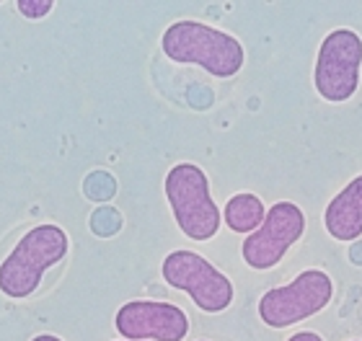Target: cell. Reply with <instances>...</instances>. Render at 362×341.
<instances>
[{
	"label": "cell",
	"instance_id": "obj_1",
	"mask_svg": "<svg viewBox=\"0 0 362 341\" xmlns=\"http://www.w3.org/2000/svg\"><path fill=\"white\" fill-rule=\"evenodd\" d=\"M70 238L60 225L29 227L0 258V292L8 300H29L42 289L47 272L68 258Z\"/></svg>",
	"mask_w": 362,
	"mask_h": 341
},
{
	"label": "cell",
	"instance_id": "obj_2",
	"mask_svg": "<svg viewBox=\"0 0 362 341\" xmlns=\"http://www.w3.org/2000/svg\"><path fill=\"white\" fill-rule=\"evenodd\" d=\"M160 49L179 65H197L212 78H233L246 65L243 44L233 34L202 21H174L160 37Z\"/></svg>",
	"mask_w": 362,
	"mask_h": 341
},
{
	"label": "cell",
	"instance_id": "obj_3",
	"mask_svg": "<svg viewBox=\"0 0 362 341\" xmlns=\"http://www.w3.org/2000/svg\"><path fill=\"white\" fill-rule=\"evenodd\" d=\"M179 230L192 241H212L220 230L223 215L210 197V179L194 163H179L166 174L163 184Z\"/></svg>",
	"mask_w": 362,
	"mask_h": 341
},
{
	"label": "cell",
	"instance_id": "obj_4",
	"mask_svg": "<svg viewBox=\"0 0 362 341\" xmlns=\"http://www.w3.org/2000/svg\"><path fill=\"white\" fill-rule=\"evenodd\" d=\"M160 277L168 287L187 292L202 313L215 316L228 311L233 303V282L197 251H171L160 264Z\"/></svg>",
	"mask_w": 362,
	"mask_h": 341
},
{
	"label": "cell",
	"instance_id": "obj_5",
	"mask_svg": "<svg viewBox=\"0 0 362 341\" xmlns=\"http://www.w3.org/2000/svg\"><path fill=\"white\" fill-rule=\"evenodd\" d=\"M334 282L321 269H305L285 287L267 289L259 300V318L269 328H287L316 316L332 303Z\"/></svg>",
	"mask_w": 362,
	"mask_h": 341
},
{
	"label": "cell",
	"instance_id": "obj_6",
	"mask_svg": "<svg viewBox=\"0 0 362 341\" xmlns=\"http://www.w3.org/2000/svg\"><path fill=\"white\" fill-rule=\"evenodd\" d=\"M362 65V39L355 29L329 31L318 47L313 83L321 99L341 104L357 93Z\"/></svg>",
	"mask_w": 362,
	"mask_h": 341
},
{
	"label": "cell",
	"instance_id": "obj_7",
	"mask_svg": "<svg viewBox=\"0 0 362 341\" xmlns=\"http://www.w3.org/2000/svg\"><path fill=\"white\" fill-rule=\"evenodd\" d=\"M305 233V215L293 202H277L267 210L264 222L246 235L241 243L243 261L257 269H274L285 258V253L300 241Z\"/></svg>",
	"mask_w": 362,
	"mask_h": 341
},
{
	"label": "cell",
	"instance_id": "obj_8",
	"mask_svg": "<svg viewBox=\"0 0 362 341\" xmlns=\"http://www.w3.org/2000/svg\"><path fill=\"white\" fill-rule=\"evenodd\" d=\"M114 326L127 341H184L189 316L174 303L127 300L114 316Z\"/></svg>",
	"mask_w": 362,
	"mask_h": 341
},
{
	"label": "cell",
	"instance_id": "obj_9",
	"mask_svg": "<svg viewBox=\"0 0 362 341\" xmlns=\"http://www.w3.org/2000/svg\"><path fill=\"white\" fill-rule=\"evenodd\" d=\"M324 227L334 241L352 243L362 235V174L326 205Z\"/></svg>",
	"mask_w": 362,
	"mask_h": 341
},
{
	"label": "cell",
	"instance_id": "obj_10",
	"mask_svg": "<svg viewBox=\"0 0 362 341\" xmlns=\"http://www.w3.org/2000/svg\"><path fill=\"white\" fill-rule=\"evenodd\" d=\"M264 202L257 194H251V191L233 194L226 202V210H223V222L238 235H251L264 222Z\"/></svg>",
	"mask_w": 362,
	"mask_h": 341
},
{
	"label": "cell",
	"instance_id": "obj_11",
	"mask_svg": "<svg viewBox=\"0 0 362 341\" xmlns=\"http://www.w3.org/2000/svg\"><path fill=\"white\" fill-rule=\"evenodd\" d=\"M16 8H18V13L26 16V18H45L54 8V3L52 0H18Z\"/></svg>",
	"mask_w": 362,
	"mask_h": 341
},
{
	"label": "cell",
	"instance_id": "obj_12",
	"mask_svg": "<svg viewBox=\"0 0 362 341\" xmlns=\"http://www.w3.org/2000/svg\"><path fill=\"white\" fill-rule=\"evenodd\" d=\"M287 341H324V339L316 331H298V334H293Z\"/></svg>",
	"mask_w": 362,
	"mask_h": 341
},
{
	"label": "cell",
	"instance_id": "obj_13",
	"mask_svg": "<svg viewBox=\"0 0 362 341\" xmlns=\"http://www.w3.org/2000/svg\"><path fill=\"white\" fill-rule=\"evenodd\" d=\"M31 341H62L60 336H54V334H37Z\"/></svg>",
	"mask_w": 362,
	"mask_h": 341
},
{
	"label": "cell",
	"instance_id": "obj_14",
	"mask_svg": "<svg viewBox=\"0 0 362 341\" xmlns=\"http://www.w3.org/2000/svg\"><path fill=\"white\" fill-rule=\"evenodd\" d=\"M199 341H207V339H199Z\"/></svg>",
	"mask_w": 362,
	"mask_h": 341
},
{
	"label": "cell",
	"instance_id": "obj_15",
	"mask_svg": "<svg viewBox=\"0 0 362 341\" xmlns=\"http://www.w3.org/2000/svg\"><path fill=\"white\" fill-rule=\"evenodd\" d=\"M352 341H360V339H352Z\"/></svg>",
	"mask_w": 362,
	"mask_h": 341
}]
</instances>
